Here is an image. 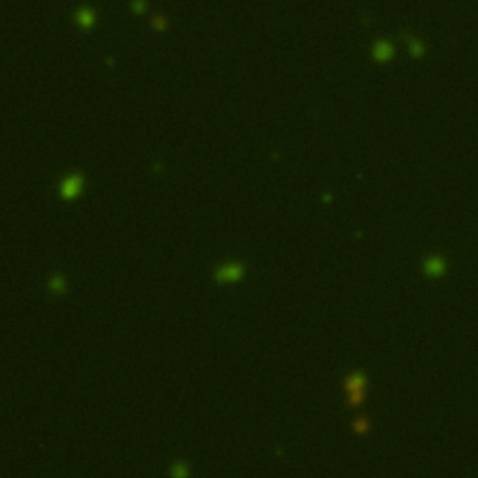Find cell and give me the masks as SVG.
<instances>
[{"instance_id":"6da1fadb","label":"cell","mask_w":478,"mask_h":478,"mask_svg":"<svg viewBox=\"0 0 478 478\" xmlns=\"http://www.w3.org/2000/svg\"><path fill=\"white\" fill-rule=\"evenodd\" d=\"M81 183H83L81 177H77V176L67 177L66 181H64V187H62L64 196H66V198H73V196H77L79 191H81Z\"/></svg>"}]
</instances>
